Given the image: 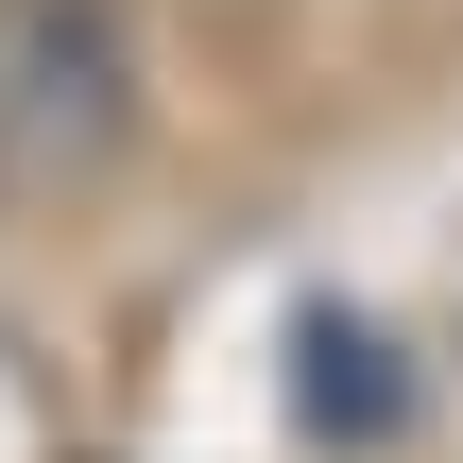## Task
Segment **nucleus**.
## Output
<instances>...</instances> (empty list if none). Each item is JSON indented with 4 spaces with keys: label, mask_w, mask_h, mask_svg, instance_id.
Listing matches in <instances>:
<instances>
[{
    "label": "nucleus",
    "mask_w": 463,
    "mask_h": 463,
    "mask_svg": "<svg viewBox=\"0 0 463 463\" xmlns=\"http://www.w3.org/2000/svg\"><path fill=\"white\" fill-rule=\"evenodd\" d=\"M137 155V17L120 0H0V189H103Z\"/></svg>",
    "instance_id": "1"
},
{
    "label": "nucleus",
    "mask_w": 463,
    "mask_h": 463,
    "mask_svg": "<svg viewBox=\"0 0 463 463\" xmlns=\"http://www.w3.org/2000/svg\"><path fill=\"white\" fill-rule=\"evenodd\" d=\"M292 361H309V430H395V344H378V326L309 309V326H292Z\"/></svg>",
    "instance_id": "2"
}]
</instances>
